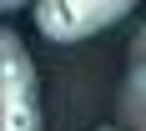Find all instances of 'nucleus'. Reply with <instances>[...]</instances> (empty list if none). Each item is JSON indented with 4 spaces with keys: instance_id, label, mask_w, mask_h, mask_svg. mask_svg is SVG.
<instances>
[{
    "instance_id": "nucleus-1",
    "label": "nucleus",
    "mask_w": 146,
    "mask_h": 131,
    "mask_svg": "<svg viewBox=\"0 0 146 131\" xmlns=\"http://www.w3.org/2000/svg\"><path fill=\"white\" fill-rule=\"evenodd\" d=\"M0 131H40V86L15 30H0Z\"/></svg>"
},
{
    "instance_id": "nucleus-2",
    "label": "nucleus",
    "mask_w": 146,
    "mask_h": 131,
    "mask_svg": "<svg viewBox=\"0 0 146 131\" xmlns=\"http://www.w3.org/2000/svg\"><path fill=\"white\" fill-rule=\"evenodd\" d=\"M131 10H136L131 0H40L35 5V25H40L45 41L71 45V41H86V35L111 30Z\"/></svg>"
},
{
    "instance_id": "nucleus-3",
    "label": "nucleus",
    "mask_w": 146,
    "mask_h": 131,
    "mask_svg": "<svg viewBox=\"0 0 146 131\" xmlns=\"http://www.w3.org/2000/svg\"><path fill=\"white\" fill-rule=\"evenodd\" d=\"M131 96H136V106H146V66L131 71Z\"/></svg>"
},
{
    "instance_id": "nucleus-4",
    "label": "nucleus",
    "mask_w": 146,
    "mask_h": 131,
    "mask_svg": "<svg viewBox=\"0 0 146 131\" xmlns=\"http://www.w3.org/2000/svg\"><path fill=\"white\" fill-rule=\"evenodd\" d=\"M136 66H146V30L136 35Z\"/></svg>"
}]
</instances>
